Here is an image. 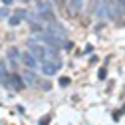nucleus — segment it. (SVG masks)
Returning a JSON list of instances; mask_svg holds the SVG:
<instances>
[{"instance_id":"obj_3","label":"nucleus","mask_w":125,"mask_h":125,"mask_svg":"<svg viewBox=\"0 0 125 125\" xmlns=\"http://www.w3.org/2000/svg\"><path fill=\"white\" fill-rule=\"evenodd\" d=\"M62 60H52V62H46V64H42V72L46 73V75H54V73H58L60 70H62Z\"/></svg>"},{"instance_id":"obj_8","label":"nucleus","mask_w":125,"mask_h":125,"mask_svg":"<svg viewBox=\"0 0 125 125\" xmlns=\"http://www.w3.org/2000/svg\"><path fill=\"white\" fill-rule=\"evenodd\" d=\"M68 10H70V16H75L82 10V0H68Z\"/></svg>"},{"instance_id":"obj_9","label":"nucleus","mask_w":125,"mask_h":125,"mask_svg":"<svg viewBox=\"0 0 125 125\" xmlns=\"http://www.w3.org/2000/svg\"><path fill=\"white\" fill-rule=\"evenodd\" d=\"M22 80H24V83H28V85H36V83H38V80H36V75H34L32 72H30V70L22 73Z\"/></svg>"},{"instance_id":"obj_11","label":"nucleus","mask_w":125,"mask_h":125,"mask_svg":"<svg viewBox=\"0 0 125 125\" xmlns=\"http://www.w3.org/2000/svg\"><path fill=\"white\" fill-rule=\"evenodd\" d=\"M48 123H50V115H44L40 119V125H48Z\"/></svg>"},{"instance_id":"obj_1","label":"nucleus","mask_w":125,"mask_h":125,"mask_svg":"<svg viewBox=\"0 0 125 125\" xmlns=\"http://www.w3.org/2000/svg\"><path fill=\"white\" fill-rule=\"evenodd\" d=\"M28 52L34 56V60L38 62V64H46V48L40 44H34L32 40L28 42Z\"/></svg>"},{"instance_id":"obj_7","label":"nucleus","mask_w":125,"mask_h":125,"mask_svg":"<svg viewBox=\"0 0 125 125\" xmlns=\"http://www.w3.org/2000/svg\"><path fill=\"white\" fill-rule=\"evenodd\" d=\"M6 56H8V60H10V64L16 68L18 64H20V52L16 50V48H10L8 52H6Z\"/></svg>"},{"instance_id":"obj_10","label":"nucleus","mask_w":125,"mask_h":125,"mask_svg":"<svg viewBox=\"0 0 125 125\" xmlns=\"http://www.w3.org/2000/svg\"><path fill=\"white\" fill-rule=\"evenodd\" d=\"M8 22H10V26H18L22 20H20V16H18V14H14V16H10V18H8Z\"/></svg>"},{"instance_id":"obj_13","label":"nucleus","mask_w":125,"mask_h":125,"mask_svg":"<svg viewBox=\"0 0 125 125\" xmlns=\"http://www.w3.org/2000/svg\"><path fill=\"white\" fill-rule=\"evenodd\" d=\"M105 75H107V72L105 70H99V80H105Z\"/></svg>"},{"instance_id":"obj_2","label":"nucleus","mask_w":125,"mask_h":125,"mask_svg":"<svg viewBox=\"0 0 125 125\" xmlns=\"http://www.w3.org/2000/svg\"><path fill=\"white\" fill-rule=\"evenodd\" d=\"M44 32H48L50 36H54V38H58V40H66V28L62 26V24H58L56 20H52V22L48 24V30H44Z\"/></svg>"},{"instance_id":"obj_4","label":"nucleus","mask_w":125,"mask_h":125,"mask_svg":"<svg viewBox=\"0 0 125 125\" xmlns=\"http://www.w3.org/2000/svg\"><path fill=\"white\" fill-rule=\"evenodd\" d=\"M20 62H22V64H24L28 70H34V68L38 66V62L34 60V56L30 54L28 50H26V52H20Z\"/></svg>"},{"instance_id":"obj_15","label":"nucleus","mask_w":125,"mask_h":125,"mask_svg":"<svg viewBox=\"0 0 125 125\" xmlns=\"http://www.w3.org/2000/svg\"><path fill=\"white\" fill-rule=\"evenodd\" d=\"M22 2H28V0H22Z\"/></svg>"},{"instance_id":"obj_6","label":"nucleus","mask_w":125,"mask_h":125,"mask_svg":"<svg viewBox=\"0 0 125 125\" xmlns=\"http://www.w3.org/2000/svg\"><path fill=\"white\" fill-rule=\"evenodd\" d=\"M93 14H95L97 18H107V10H105L103 0H95V4H93Z\"/></svg>"},{"instance_id":"obj_5","label":"nucleus","mask_w":125,"mask_h":125,"mask_svg":"<svg viewBox=\"0 0 125 125\" xmlns=\"http://www.w3.org/2000/svg\"><path fill=\"white\" fill-rule=\"evenodd\" d=\"M24 85H26V83H24V80H22V75H18V73H12V75H10V80H8V87H12L14 91H20Z\"/></svg>"},{"instance_id":"obj_14","label":"nucleus","mask_w":125,"mask_h":125,"mask_svg":"<svg viewBox=\"0 0 125 125\" xmlns=\"http://www.w3.org/2000/svg\"><path fill=\"white\" fill-rule=\"evenodd\" d=\"M12 2H14V0H2V4H4V6H10Z\"/></svg>"},{"instance_id":"obj_12","label":"nucleus","mask_w":125,"mask_h":125,"mask_svg":"<svg viewBox=\"0 0 125 125\" xmlns=\"http://www.w3.org/2000/svg\"><path fill=\"white\" fill-rule=\"evenodd\" d=\"M68 83H70L68 77H62V80H60V85H62V87H68Z\"/></svg>"}]
</instances>
